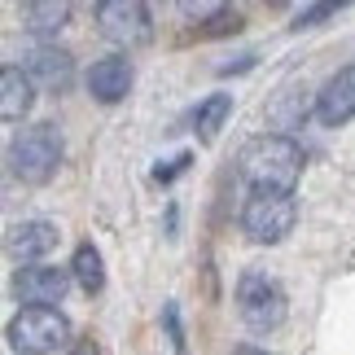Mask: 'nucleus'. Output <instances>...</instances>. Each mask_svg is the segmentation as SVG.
I'll use <instances>...</instances> for the list:
<instances>
[{
	"instance_id": "1",
	"label": "nucleus",
	"mask_w": 355,
	"mask_h": 355,
	"mask_svg": "<svg viewBox=\"0 0 355 355\" xmlns=\"http://www.w3.org/2000/svg\"><path fill=\"white\" fill-rule=\"evenodd\" d=\"M237 171L250 184V193H294L303 175V149L285 132H259L241 145Z\"/></svg>"
},
{
	"instance_id": "2",
	"label": "nucleus",
	"mask_w": 355,
	"mask_h": 355,
	"mask_svg": "<svg viewBox=\"0 0 355 355\" xmlns=\"http://www.w3.org/2000/svg\"><path fill=\"white\" fill-rule=\"evenodd\" d=\"M62 158H66V141H62L58 123H31L9 145V167L22 184H49L58 175Z\"/></svg>"
},
{
	"instance_id": "3",
	"label": "nucleus",
	"mask_w": 355,
	"mask_h": 355,
	"mask_svg": "<svg viewBox=\"0 0 355 355\" xmlns=\"http://www.w3.org/2000/svg\"><path fill=\"white\" fill-rule=\"evenodd\" d=\"M285 311H290V298H285L277 277H268V272H241V281H237V316L245 320V329L272 334V329L285 324Z\"/></svg>"
},
{
	"instance_id": "4",
	"label": "nucleus",
	"mask_w": 355,
	"mask_h": 355,
	"mask_svg": "<svg viewBox=\"0 0 355 355\" xmlns=\"http://www.w3.org/2000/svg\"><path fill=\"white\" fill-rule=\"evenodd\" d=\"M71 343V320L58 307H22L9 320V347L18 355H53Z\"/></svg>"
},
{
	"instance_id": "5",
	"label": "nucleus",
	"mask_w": 355,
	"mask_h": 355,
	"mask_svg": "<svg viewBox=\"0 0 355 355\" xmlns=\"http://www.w3.org/2000/svg\"><path fill=\"white\" fill-rule=\"evenodd\" d=\"M298 202L294 193H250L241 207V233L254 245H277L294 233Z\"/></svg>"
},
{
	"instance_id": "6",
	"label": "nucleus",
	"mask_w": 355,
	"mask_h": 355,
	"mask_svg": "<svg viewBox=\"0 0 355 355\" xmlns=\"http://www.w3.org/2000/svg\"><path fill=\"white\" fill-rule=\"evenodd\" d=\"M97 22H101V35L114 40L119 49H141L154 40V22H149V9L141 0H101Z\"/></svg>"
},
{
	"instance_id": "7",
	"label": "nucleus",
	"mask_w": 355,
	"mask_h": 355,
	"mask_svg": "<svg viewBox=\"0 0 355 355\" xmlns=\"http://www.w3.org/2000/svg\"><path fill=\"white\" fill-rule=\"evenodd\" d=\"M75 285V272L62 268V263H35V268H22L18 277H13V290L26 307H53L62 303L66 290Z\"/></svg>"
},
{
	"instance_id": "8",
	"label": "nucleus",
	"mask_w": 355,
	"mask_h": 355,
	"mask_svg": "<svg viewBox=\"0 0 355 355\" xmlns=\"http://www.w3.org/2000/svg\"><path fill=\"white\" fill-rule=\"evenodd\" d=\"M22 71L44 92H66L71 79H75V58L66 49H58V44H35V49L22 53Z\"/></svg>"
},
{
	"instance_id": "9",
	"label": "nucleus",
	"mask_w": 355,
	"mask_h": 355,
	"mask_svg": "<svg viewBox=\"0 0 355 355\" xmlns=\"http://www.w3.org/2000/svg\"><path fill=\"white\" fill-rule=\"evenodd\" d=\"M316 119L324 128H343L355 119V66H343L316 92Z\"/></svg>"
},
{
	"instance_id": "10",
	"label": "nucleus",
	"mask_w": 355,
	"mask_h": 355,
	"mask_svg": "<svg viewBox=\"0 0 355 355\" xmlns=\"http://www.w3.org/2000/svg\"><path fill=\"white\" fill-rule=\"evenodd\" d=\"M58 241H62V233H58L53 220H22L9 233V254L18 259L22 268H35V263H44V259L58 250Z\"/></svg>"
},
{
	"instance_id": "11",
	"label": "nucleus",
	"mask_w": 355,
	"mask_h": 355,
	"mask_svg": "<svg viewBox=\"0 0 355 355\" xmlns=\"http://www.w3.org/2000/svg\"><path fill=\"white\" fill-rule=\"evenodd\" d=\"M132 79H136L132 62L114 53V58H101V62L88 66L84 84H88V97H97L101 105H114V101H123L132 92Z\"/></svg>"
},
{
	"instance_id": "12",
	"label": "nucleus",
	"mask_w": 355,
	"mask_h": 355,
	"mask_svg": "<svg viewBox=\"0 0 355 355\" xmlns=\"http://www.w3.org/2000/svg\"><path fill=\"white\" fill-rule=\"evenodd\" d=\"M31 75L22 71V66H5L0 71V114H5V123H22L26 110H31L35 92H31Z\"/></svg>"
},
{
	"instance_id": "13",
	"label": "nucleus",
	"mask_w": 355,
	"mask_h": 355,
	"mask_svg": "<svg viewBox=\"0 0 355 355\" xmlns=\"http://www.w3.org/2000/svg\"><path fill=\"white\" fill-rule=\"evenodd\" d=\"M66 22H71V5H66V0H26L22 5V26L40 40L58 35Z\"/></svg>"
},
{
	"instance_id": "14",
	"label": "nucleus",
	"mask_w": 355,
	"mask_h": 355,
	"mask_svg": "<svg viewBox=\"0 0 355 355\" xmlns=\"http://www.w3.org/2000/svg\"><path fill=\"white\" fill-rule=\"evenodd\" d=\"M71 272H75V285L84 290L88 298L105 290V268H101V250L92 241H79V250L71 259Z\"/></svg>"
},
{
	"instance_id": "15",
	"label": "nucleus",
	"mask_w": 355,
	"mask_h": 355,
	"mask_svg": "<svg viewBox=\"0 0 355 355\" xmlns=\"http://www.w3.org/2000/svg\"><path fill=\"white\" fill-rule=\"evenodd\" d=\"M228 114H233V92H211V97L198 105V114H193V132L202 136V141H215Z\"/></svg>"
},
{
	"instance_id": "16",
	"label": "nucleus",
	"mask_w": 355,
	"mask_h": 355,
	"mask_svg": "<svg viewBox=\"0 0 355 355\" xmlns=\"http://www.w3.org/2000/svg\"><path fill=\"white\" fill-rule=\"evenodd\" d=\"M268 119L277 123V128H298V123L307 119V105L298 101V88H285L281 97L268 105Z\"/></svg>"
},
{
	"instance_id": "17",
	"label": "nucleus",
	"mask_w": 355,
	"mask_h": 355,
	"mask_svg": "<svg viewBox=\"0 0 355 355\" xmlns=\"http://www.w3.org/2000/svg\"><path fill=\"white\" fill-rule=\"evenodd\" d=\"M241 31V13H233V9H220L215 18H207V26H198V40H211V35H237Z\"/></svg>"
},
{
	"instance_id": "18",
	"label": "nucleus",
	"mask_w": 355,
	"mask_h": 355,
	"mask_svg": "<svg viewBox=\"0 0 355 355\" xmlns=\"http://www.w3.org/2000/svg\"><path fill=\"white\" fill-rule=\"evenodd\" d=\"M162 320H167V334H171L175 355H189V343H184V329H180V311H175V303L162 307Z\"/></svg>"
},
{
	"instance_id": "19",
	"label": "nucleus",
	"mask_w": 355,
	"mask_h": 355,
	"mask_svg": "<svg viewBox=\"0 0 355 355\" xmlns=\"http://www.w3.org/2000/svg\"><path fill=\"white\" fill-rule=\"evenodd\" d=\"M334 13H338V5H311V9H303L294 18V31H303V26H320L324 18H334Z\"/></svg>"
},
{
	"instance_id": "20",
	"label": "nucleus",
	"mask_w": 355,
	"mask_h": 355,
	"mask_svg": "<svg viewBox=\"0 0 355 355\" xmlns=\"http://www.w3.org/2000/svg\"><path fill=\"white\" fill-rule=\"evenodd\" d=\"M184 167H189V154H180V158L171 162V167H158V171H154V180H158V184H167L171 175H175V171H184Z\"/></svg>"
},
{
	"instance_id": "21",
	"label": "nucleus",
	"mask_w": 355,
	"mask_h": 355,
	"mask_svg": "<svg viewBox=\"0 0 355 355\" xmlns=\"http://www.w3.org/2000/svg\"><path fill=\"white\" fill-rule=\"evenodd\" d=\"M71 355H101V347L92 343V338H79V343L71 347Z\"/></svg>"
},
{
	"instance_id": "22",
	"label": "nucleus",
	"mask_w": 355,
	"mask_h": 355,
	"mask_svg": "<svg viewBox=\"0 0 355 355\" xmlns=\"http://www.w3.org/2000/svg\"><path fill=\"white\" fill-rule=\"evenodd\" d=\"M233 355H268V351H259V347H237Z\"/></svg>"
}]
</instances>
